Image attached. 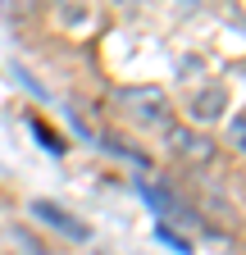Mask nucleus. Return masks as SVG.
<instances>
[{
  "label": "nucleus",
  "mask_w": 246,
  "mask_h": 255,
  "mask_svg": "<svg viewBox=\"0 0 246 255\" xmlns=\"http://www.w3.org/2000/svg\"><path fill=\"white\" fill-rule=\"evenodd\" d=\"M119 105L128 110L137 123H146V128H169V101H164L160 87H123Z\"/></svg>",
  "instance_id": "f257e3e1"
},
{
  "label": "nucleus",
  "mask_w": 246,
  "mask_h": 255,
  "mask_svg": "<svg viewBox=\"0 0 246 255\" xmlns=\"http://www.w3.org/2000/svg\"><path fill=\"white\" fill-rule=\"evenodd\" d=\"M32 219H41L46 228H55V233H64L69 242H87V237H91L87 223H78L64 205H55V201H32Z\"/></svg>",
  "instance_id": "f03ea898"
},
{
  "label": "nucleus",
  "mask_w": 246,
  "mask_h": 255,
  "mask_svg": "<svg viewBox=\"0 0 246 255\" xmlns=\"http://www.w3.org/2000/svg\"><path fill=\"white\" fill-rule=\"evenodd\" d=\"M141 196H146V205L155 210L164 223H192V210L182 205L169 187H160V182H146V187H141Z\"/></svg>",
  "instance_id": "7ed1b4c3"
},
{
  "label": "nucleus",
  "mask_w": 246,
  "mask_h": 255,
  "mask_svg": "<svg viewBox=\"0 0 246 255\" xmlns=\"http://www.w3.org/2000/svg\"><path fill=\"white\" fill-rule=\"evenodd\" d=\"M228 110V91L214 82V87H205V91H196V101H192V119L196 123H210V119H219Z\"/></svg>",
  "instance_id": "20e7f679"
},
{
  "label": "nucleus",
  "mask_w": 246,
  "mask_h": 255,
  "mask_svg": "<svg viewBox=\"0 0 246 255\" xmlns=\"http://www.w3.org/2000/svg\"><path fill=\"white\" fill-rule=\"evenodd\" d=\"M169 141H173V150H178V155H187V159H201V164H205V159L214 155V146H210L205 137L187 132V128H169Z\"/></svg>",
  "instance_id": "39448f33"
},
{
  "label": "nucleus",
  "mask_w": 246,
  "mask_h": 255,
  "mask_svg": "<svg viewBox=\"0 0 246 255\" xmlns=\"http://www.w3.org/2000/svg\"><path fill=\"white\" fill-rule=\"evenodd\" d=\"M27 128H32V132H37V141H41V146H46L50 155H64V141H59V137L50 132V128H46L41 119H27Z\"/></svg>",
  "instance_id": "423d86ee"
},
{
  "label": "nucleus",
  "mask_w": 246,
  "mask_h": 255,
  "mask_svg": "<svg viewBox=\"0 0 246 255\" xmlns=\"http://www.w3.org/2000/svg\"><path fill=\"white\" fill-rule=\"evenodd\" d=\"M228 146H237L246 155V114H233V123H228Z\"/></svg>",
  "instance_id": "0eeeda50"
},
{
  "label": "nucleus",
  "mask_w": 246,
  "mask_h": 255,
  "mask_svg": "<svg viewBox=\"0 0 246 255\" xmlns=\"http://www.w3.org/2000/svg\"><path fill=\"white\" fill-rule=\"evenodd\" d=\"M155 237H160V242H169V246H173V251H182V255H192V246H187V242H182L178 233H169V223H160V228H155Z\"/></svg>",
  "instance_id": "6e6552de"
},
{
  "label": "nucleus",
  "mask_w": 246,
  "mask_h": 255,
  "mask_svg": "<svg viewBox=\"0 0 246 255\" xmlns=\"http://www.w3.org/2000/svg\"><path fill=\"white\" fill-rule=\"evenodd\" d=\"M182 5H196V0H182Z\"/></svg>",
  "instance_id": "1a4fd4ad"
}]
</instances>
